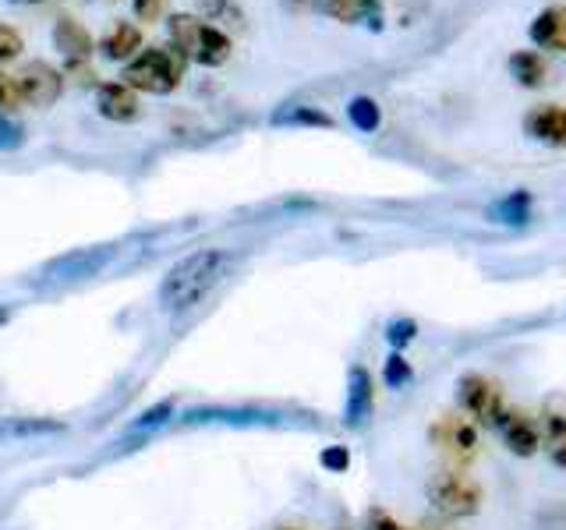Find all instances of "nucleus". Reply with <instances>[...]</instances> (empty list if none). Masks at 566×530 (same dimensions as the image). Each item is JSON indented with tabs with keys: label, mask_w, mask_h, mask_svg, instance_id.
<instances>
[{
	"label": "nucleus",
	"mask_w": 566,
	"mask_h": 530,
	"mask_svg": "<svg viewBox=\"0 0 566 530\" xmlns=\"http://www.w3.org/2000/svg\"><path fill=\"white\" fill-rule=\"evenodd\" d=\"M524 131L535 141H542V146L563 149L566 146V106H556V103L535 106V110L524 117Z\"/></svg>",
	"instance_id": "10"
},
{
	"label": "nucleus",
	"mask_w": 566,
	"mask_h": 530,
	"mask_svg": "<svg viewBox=\"0 0 566 530\" xmlns=\"http://www.w3.org/2000/svg\"><path fill=\"white\" fill-rule=\"evenodd\" d=\"M495 432L503 435L506 449L513 456H535L538 446H542V428L527 414H521V411H506Z\"/></svg>",
	"instance_id": "12"
},
{
	"label": "nucleus",
	"mask_w": 566,
	"mask_h": 530,
	"mask_svg": "<svg viewBox=\"0 0 566 530\" xmlns=\"http://www.w3.org/2000/svg\"><path fill=\"white\" fill-rule=\"evenodd\" d=\"M382 379L389 389H403L407 382L415 379V368L403 361V353H389L386 358V368H382Z\"/></svg>",
	"instance_id": "22"
},
{
	"label": "nucleus",
	"mask_w": 566,
	"mask_h": 530,
	"mask_svg": "<svg viewBox=\"0 0 566 530\" xmlns=\"http://www.w3.org/2000/svg\"><path fill=\"white\" fill-rule=\"evenodd\" d=\"M365 530H411V527H403L400 520H394L386 509H368L365 512Z\"/></svg>",
	"instance_id": "28"
},
{
	"label": "nucleus",
	"mask_w": 566,
	"mask_h": 530,
	"mask_svg": "<svg viewBox=\"0 0 566 530\" xmlns=\"http://www.w3.org/2000/svg\"><path fill=\"white\" fill-rule=\"evenodd\" d=\"M99 50H103V57H111V61H132L142 50V32L132 22H117L99 40Z\"/></svg>",
	"instance_id": "16"
},
{
	"label": "nucleus",
	"mask_w": 566,
	"mask_h": 530,
	"mask_svg": "<svg viewBox=\"0 0 566 530\" xmlns=\"http://www.w3.org/2000/svg\"><path fill=\"white\" fill-rule=\"evenodd\" d=\"M283 530H301V527H283Z\"/></svg>",
	"instance_id": "32"
},
{
	"label": "nucleus",
	"mask_w": 566,
	"mask_h": 530,
	"mask_svg": "<svg viewBox=\"0 0 566 530\" xmlns=\"http://www.w3.org/2000/svg\"><path fill=\"white\" fill-rule=\"evenodd\" d=\"M230 273V255L223 247H202V252H191L177 265H170L164 283H159V308L164 311H191L195 305L220 287Z\"/></svg>",
	"instance_id": "1"
},
{
	"label": "nucleus",
	"mask_w": 566,
	"mask_h": 530,
	"mask_svg": "<svg viewBox=\"0 0 566 530\" xmlns=\"http://www.w3.org/2000/svg\"><path fill=\"white\" fill-rule=\"evenodd\" d=\"M170 40L174 50L181 53L185 61L191 64H202V67H220L230 61V35L223 29H217L206 18H195V14H174L170 18Z\"/></svg>",
	"instance_id": "3"
},
{
	"label": "nucleus",
	"mask_w": 566,
	"mask_h": 530,
	"mask_svg": "<svg viewBox=\"0 0 566 530\" xmlns=\"http://www.w3.org/2000/svg\"><path fill=\"white\" fill-rule=\"evenodd\" d=\"M415 336H418V322H411V318H397V322H389V326H386V343L394 347L397 353H400L407 343H411Z\"/></svg>",
	"instance_id": "24"
},
{
	"label": "nucleus",
	"mask_w": 566,
	"mask_h": 530,
	"mask_svg": "<svg viewBox=\"0 0 566 530\" xmlns=\"http://www.w3.org/2000/svg\"><path fill=\"white\" fill-rule=\"evenodd\" d=\"M25 4H35V0H25Z\"/></svg>",
	"instance_id": "33"
},
{
	"label": "nucleus",
	"mask_w": 566,
	"mask_h": 530,
	"mask_svg": "<svg viewBox=\"0 0 566 530\" xmlns=\"http://www.w3.org/2000/svg\"><path fill=\"white\" fill-rule=\"evenodd\" d=\"M53 46L64 53V64L71 71H85V61L93 57V35L75 18H57V25H53Z\"/></svg>",
	"instance_id": "9"
},
{
	"label": "nucleus",
	"mask_w": 566,
	"mask_h": 530,
	"mask_svg": "<svg viewBox=\"0 0 566 530\" xmlns=\"http://www.w3.org/2000/svg\"><path fill=\"white\" fill-rule=\"evenodd\" d=\"M318 464L333 474H344L350 467V453L344 446H329V449H323V456H318Z\"/></svg>",
	"instance_id": "27"
},
{
	"label": "nucleus",
	"mask_w": 566,
	"mask_h": 530,
	"mask_svg": "<svg viewBox=\"0 0 566 530\" xmlns=\"http://www.w3.org/2000/svg\"><path fill=\"white\" fill-rule=\"evenodd\" d=\"M276 124H312V128H333V117L315 110V106H287L273 117Z\"/></svg>",
	"instance_id": "20"
},
{
	"label": "nucleus",
	"mask_w": 566,
	"mask_h": 530,
	"mask_svg": "<svg viewBox=\"0 0 566 530\" xmlns=\"http://www.w3.org/2000/svg\"><path fill=\"white\" fill-rule=\"evenodd\" d=\"M132 8H135V18L138 22H159V14H164L167 8V0H132Z\"/></svg>",
	"instance_id": "29"
},
{
	"label": "nucleus",
	"mask_w": 566,
	"mask_h": 530,
	"mask_svg": "<svg viewBox=\"0 0 566 530\" xmlns=\"http://www.w3.org/2000/svg\"><path fill=\"white\" fill-rule=\"evenodd\" d=\"M347 117L350 124L358 131L371 135V131H379V124H382V110H379V103L376 99H368V96H354L347 103Z\"/></svg>",
	"instance_id": "19"
},
{
	"label": "nucleus",
	"mask_w": 566,
	"mask_h": 530,
	"mask_svg": "<svg viewBox=\"0 0 566 530\" xmlns=\"http://www.w3.org/2000/svg\"><path fill=\"white\" fill-rule=\"evenodd\" d=\"M510 75L527 88H538L548 78V64L538 50H517L510 57Z\"/></svg>",
	"instance_id": "17"
},
{
	"label": "nucleus",
	"mask_w": 566,
	"mask_h": 530,
	"mask_svg": "<svg viewBox=\"0 0 566 530\" xmlns=\"http://www.w3.org/2000/svg\"><path fill=\"white\" fill-rule=\"evenodd\" d=\"M315 8L344 25H358V22L379 25V0H315Z\"/></svg>",
	"instance_id": "14"
},
{
	"label": "nucleus",
	"mask_w": 566,
	"mask_h": 530,
	"mask_svg": "<svg viewBox=\"0 0 566 530\" xmlns=\"http://www.w3.org/2000/svg\"><path fill=\"white\" fill-rule=\"evenodd\" d=\"M18 103H22V96H18V85L8 75H0V114H11Z\"/></svg>",
	"instance_id": "30"
},
{
	"label": "nucleus",
	"mask_w": 566,
	"mask_h": 530,
	"mask_svg": "<svg viewBox=\"0 0 566 530\" xmlns=\"http://www.w3.org/2000/svg\"><path fill=\"white\" fill-rule=\"evenodd\" d=\"M96 110L99 117L114 120V124H128L138 117V96L132 85L124 82H103L96 88Z\"/></svg>",
	"instance_id": "13"
},
{
	"label": "nucleus",
	"mask_w": 566,
	"mask_h": 530,
	"mask_svg": "<svg viewBox=\"0 0 566 530\" xmlns=\"http://www.w3.org/2000/svg\"><path fill=\"white\" fill-rule=\"evenodd\" d=\"M432 442L453 459V467H464L468 459L478 449V424L471 417H460V414H442L432 424Z\"/></svg>",
	"instance_id": "6"
},
{
	"label": "nucleus",
	"mask_w": 566,
	"mask_h": 530,
	"mask_svg": "<svg viewBox=\"0 0 566 530\" xmlns=\"http://www.w3.org/2000/svg\"><path fill=\"white\" fill-rule=\"evenodd\" d=\"M18 96L29 106H53L64 93V75L46 61H29L22 71L14 75Z\"/></svg>",
	"instance_id": "7"
},
{
	"label": "nucleus",
	"mask_w": 566,
	"mask_h": 530,
	"mask_svg": "<svg viewBox=\"0 0 566 530\" xmlns=\"http://www.w3.org/2000/svg\"><path fill=\"white\" fill-rule=\"evenodd\" d=\"M457 400L474 424H482V428H500V421L506 414L500 382H492L489 375L471 371V375H464L457 382Z\"/></svg>",
	"instance_id": "5"
},
{
	"label": "nucleus",
	"mask_w": 566,
	"mask_h": 530,
	"mask_svg": "<svg viewBox=\"0 0 566 530\" xmlns=\"http://www.w3.org/2000/svg\"><path fill=\"white\" fill-rule=\"evenodd\" d=\"M57 432H64L61 421H18V424H4V428H0V435H8V438H14V435H57Z\"/></svg>",
	"instance_id": "21"
},
{
	"label": "nucleus",
	"mask_w": 566,
	"mask_h": 530,
	"mask_svg": "<svg viewBox=\"0 0 566 530\" xmlns=\"http://www.w3.org/2000/svg\"><path fill=\"white\" fill-rule=\"evenodd\" d=\"M492 216H495V223H510V226L527 223V216H531V194H527V191H513V194H506L503 202H495V205H492Z\"/></svg>",
	"instance_id": "18"
},
{
	"label": "nucleus",
	"mask_w": 566,
	"mask_h": 530,
	"mask_svg": "<svg viewBox=\"0 0 566 530\" xmlns=\"http://www.w3.org/2000/svg\"><path fill=\"white\" fill-rule=\"evenodd\" d=\"M111 258H114V247H82V252H71L57 262H50L46 276L50 279H85V276H96Z\"/></svg>",
	"instance_id": "11"
},
{
	"label": "nucleus",
	"mask_w": 566,
	"mask_h": 530,
	"mask_svg": "<svg viewBox=\"0 0 566 530\" xmlns=\"http://www.w3.org/2000/svg\"><path fill=\"white\" fill-rule=\"evenodd\" d=\"M553 459H556L559 467H566V438H563V442H556V446H553Z\"/></svg>",
	"instance_id": "31"
},
{
	"label": "nucleus",
	"mask_w": 566,
	"mask_h": 530,
	"mask_svg": "<svg viewBox=\"0 0 566 530\" xmlns=\"http://www.w3.org/2000/svg\"><path fill=\"white\" fill-rule=\"evenodd\" d=\"M174 414V400H164V403H156L149 406V411H142L138 421H132V428L135 432H146V428H159V424H167Z\"/></svg>",
	"instance_id": "23"
},
{
	"label": "nucleus",
	"mask_w": 566,
	"mask_h": 530,
	"mask_svg": "<svg viewBox=\"0 0 566 530\" xmlns=\"http://www.w3.org/2000/svg\"><path fill=\"white\" fill-rule=\"evenodd\" d=\"M371 406H376V385H371V371L365 364H354L347 371L344 424H350V428H361V424L371 417Z\"/></svg>",
	"instance_id": "8"
},
{
	"label": "nucleus",
	"mask_w": 566,
	"mask_h": 530,
	"mask_svg": "<svg viewBox=\"0 0 566 530\" xmlns=\"http://www.w3.org/2000/svg\"><path fill=\"white\" fill-rule=\"evenodd\" d=\"M18 53H22V35H18L11 25L0 22V64H4V61H14Z\"/></svg>",
	"instance_id": "26"
},
{
	"label": "nucleus",
	"mask_w": 566,
	"mask_h": 530,
	"mask_svg": "<svg viewBox=\"0 0 566 530\" xmlns=\"http://www.w3.org/2000/svg\"><path fill=\"white\" fill-rule=\"evenodd\" d=\"M424 495H429L432 509L450 520H468L482 509V488H478L474 477H468L460 467H447L432 474L429 485H424Z\"/></svg>",
	"instance_id": "4"
},
{
	"label": "nucleus",
	"mask_w": 566,
	"mask_h": 530,
	"mask_svg": "<svg viewBox=\"0 0 566 530\" xmlns=\"http://www.w3.org/2000/svg\"><path fill=\"white\" fill-rule=\"evenodd\" d=\"M531 40L545 50H559L566 53V4L559 8H545L535 22H531Z\"/></svg>",
	"instance_id": "15"
},
{
	"label": "nucleus",
	"mask_w": 566,
	"mask_h": 530,
	"mask_svg": "<svg viewBox=\"0 0 566 530\" xmlns=\"http://www.w3.org/2000/svg\"><path fill=\"white\" fill-rule=\"evenodd\" d=\"M185 78V57L174 46H149L138 50L135 57L124 64L120 82L132 85L135 93L149 96H170Z\"/></svg>",
	"instance_id": "2"
},
{
	"label": "nucleus",
	"mask_w": 566,
	"mask_h": 530,
	"mask_svg": "<svg viewBox=\"0 0 566 530\" xmlns=\"http://www.w3.org/2000/svg\"><path fill=\"white\" fill-rule=\"evenodd\" d=\"M25 146V128L8 114H0V149H22Z\"/></svg>",
	"instance_id": "25"
}]
</instances>
